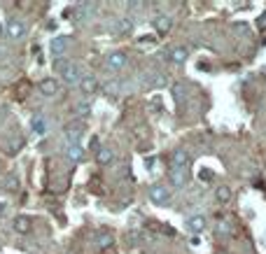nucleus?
I'll list each match as a JSON object with an SVG mask.
<instances>
[{
    "label": "nucleus",
    "instance_id": "24",
    "mask_svg": "<svg viewBox=\"0 0 266 254\" xmlns=\"http://www.w3.org/2000/svg\"><path fill=\"white\" fill-rule=\"evenodd\" d=\"M173 96L177 103H182L187 98V84H173Z\"/></svg>",
    "mask_w": 266,
    "mask_h": 254
},
{
    "label": "nucleus",
    "instance_id": "13",
    "mask_svg": "<svg viewBox=\"0 0 266 254\" xmlns=\"http://www.w3.org/2000/svg\"><path fill=\"white\" fill-rule=\"evenodd\" d=\"M80 91L84 96H94L98 91V79L94 75H84V79L80 82Z\"/></svg>",
    "mask_w": 266,
    "mask_h": 254
},
{
    "label": "nucleus",
    "instance_id": "20",
    "mask_svg": "<svg viewBox=\"0 0 266 254\" xmlns=\"http://www.w3.org/2000/svg\"><path fill=\"white\" fill-rule=\"evenodd\" d=\"M189 59V49L187 47H173L170 49V61L173 63H185Z\"/></svg>",
    "mask_w": 266,
    "mask_h": 254
},
{
    "label": "nucleus",
    "instance_id": "36",
    "mask_svg": "<svg viewBox=\"0 0 266 254\" xmlns=\"http://www.w3.org/2000/svg\"><path fill=\"white\" fill-rule=\"evenodd\" d=\"M0 35H2V24H0Z\"/></svg>",
    "mask_w": 266,
    "mask_h": 254
},
{
    "label": "nucleus",
    "instance_id": "3",
    "mask_svg": "<svg viewBox=\"0 0 266 254\" xmlns=\"http://www.w3.org/2000/svg\"><path fill=\"white\" fill-rule=\"evenodd\" d=\"M192 166V157L187 149H175L170 152V168H180V170H187Z\"/></svg>",
    "mask_w": 266,
    "mask_h": 254
},
{
    "label": "nucleus",
    "instance_id": "28",
    "mask_svg": "<svg viewBox=\"0 0 266 254\" xmlns=\"http://www.w3.org/2000/svg\"><path fill=\"white\" fill-rule=\"evenodd\" d=\"M199 177H201L203 182H210V180H213V173H210V168H201V170H199Z\"/></svg>",
    "mask_w": 266,
    "mask_h": 254
},
{
    "label": "nucleus",
    "instance_id": "32",
    "mask_svg": "<svg viewBox=\"0 0 266 254\" xmlns=\"http://www.w3.org/2000/svg\"><path fill=\"white\" fill-rule=\"evenodd\" d=\"M47 31H56V21H47Z\"/></svg>",
    "mask_w": 266,
    "mask_h": 254
},
{
    "label": "nucleus",
    "instance_id": "1",
    "mask_svg": "<svg viewBox=\"0 0 266 254\" xmlns=\"http://www.w3.org/2000/svg\"><path fill=\"white\" fill-rule=\"evenodd\" d=\"M87 133V126L82 119H72V122L66 124V128H63V135H66V142L68 145H80V138Z\"/></svg>",
    "mask_w": 266,
    "mask_h": 254
},
{
    "label": "nucleus",
    "instance_id": "17",
    "mask_svg": "<svg viewBox=\"0 0 266 254\" xmlns=\"http://www.w3.org/2000/svg\"><path fill=\"white\" fill-rule=\"evenodd\" d=\"M133 28H135V24H133L131 17H122L117 21V33H122V35H131Z\"/></svg>",
    "mask_w": 266,
    "mask_h": 254
},
{
    "label": "nucleus",
    "instance_id": "15",
    "mask_svg": "<svg viewBox=\"0 0 266 254\" xmlns=\"http://www.w3.org/2000/svg\"><path fill=\"white\" fill-rule=\"evenodd\" d=\"M12 226H14V231H17V233L26 236V233H31V217H26V215H19V217H14Z\"/></svg>",
    "mask_w": 266,
    "mask_h": 254
},
{
    "label": "nucleus",
    "instance_id": "35",
    "mask_svg": "<svg viewBox=\"0 0 266 254\" xmlns=\"http://www.w3.org/2000/svg\"><path fill=\"white\" fill-rule=\"evenodd\" d=\"M215 254H227V252H222V250H217V252H215Z\"/></svg>",
    "mask_w": 266,
    "mask_h": 254
},
{
    "label": "nucleus",
    "instance_id": "27",
    "mask_svg": "<svg viewBox=\"0 0 266 254\" xmlns=\"http://www.w3.org/2000/svg\"><path fill=\"white\" fill-rule=\"evenodd\" d=\"M70 65H72V63L68 61V59H59V61L54 63V70H56V75H63V72L68 70Z\"/></svg>",
    "mask_w": 266,
    "mask_h": 254
},
{
    "label": "nucleus",
    "instance_id": "19",
    "mask_svg": "<svg viewBox=\"0 0 266 254\" xmlns=\"http://www.w3.org/2000/svg\"><path fill=\"white\" fill-rule=\"evenodd\" d=\"M31 131L35 133V135H44V133H47V122H44V117L35 114V117L31 119Z\"/></svg>",
    "mask_w": 266,
    "mask_h": 254
},
{
    "label": "nucleus",
    "instance_id": "23",
    "mask_svg": "<svg viewBox=\"0 0 266 254\" xmlns=\"http://www.w3.org/2000/svg\"><path fill=\"white\" fill-rule=\"evenodd\" d=\"M215 198H217V203H229L231 201V189L227 187V184H220V187L215 189Z\"/></svg>",
    "mask_w": 266,
    "mask_h": 254
},
{
    "label": "nucleus",
    "instance_id": "6",
    "mask_svg": "<svg viewBox=\"0 0 266 254\" xmlns=\"http://www.w3.org/2000/svg\"><path fill=\"white\" fill-rule=\"evenodd\" d=\"M185 226H187V231H189V233H194V236H201V233L205 231V226H208V222H205L203 215H192V217L187 219Z\"/></svg>",
    "mask_w": 266,
    "mask_h": 254
},
{
    "label": "nucleus",
    "instance_id": "9",
    "mask_svg": "<svg viewBox=\"0 0 266 254\" xmlns=\"http://www.w3.org/2000/svg\"><path fill=\"white\" fill-rule=\"evenodd\" d=\"M68 47H70V37L56 35L52 42H49V52H52L54 56H63V54L68 52Z\"/></svg>",
    "mask_w": 266,
    "mask_h": 254
},
{
    "label": "nucleus",
    "instance_id": "25",
    "mask_svg": "<svg viewBox=\"0 0 266 254\" xmlns=\"http://www.w3.org/2000/svg\"><path fill=\"white\" fill-rule=\"evenodd\" d=\"M103 91H105V96L117 98L119 96V82H107L105 87H103Z\"/></svg>",
    "mask_w": 266,
    "mask_h": 254
},
{
    "label": "nucleus",
    "instance_id": "26",
    "mask_svg": "<svg viewBox=\"0 0 266 254\" xmlns=\"http://www.w3.org/2000/svg\"><path fill=\"white\" fill-rule=\"evenodd\" d=\"M75 112L80 114V117H87L91 112V100H80L77 105H75Z\"/></svg>",
    "mask_w": 266,
    "mask_h": 254
},
{
    "label": "nucleus",
    "instance_id": "5",
    "mask_svg": "<svg viewBox=\"0 0 266 254\" xmlns=\"http://www.w3.org/2000/svg\"><path fill=\"white\" fill-rule=\"evenodd\" d=\"M61 77H63V82H66L68 87H75V84L80 87V82L84 79V70H82L77 63H72V65H70V68H68L66 72H63Z\"/></svg>",
    "mask_w": 266,
    "mask_h": 254
},
{
    "label": "nucleus",
    "instance_id": "21",
    "mask_svg": "<svg viewBox=\"0 0 266 254\" xmlns=\"http://www.w3.org/2000/svg\"><path fill=\"white\" fill-rule=\"evenodd\" d=\"M126 243H129V245L131 247H138V245H142V231H135V228H131V231H126Z\"/></svg>",
    "mask_w": 266,
    "mask_h": 254
},
{
    "label": "nucleus",
    "instance_id": "4",
    "mask_svg": "<svg viewBox=\"0 0 266 254\" xmlns=\"http://www.w3.org/2000/svg\"><path fill=\"white\" fill-rule=\"evenodd\" d=\"M105 68L112 72H119L126 68V54L124 52H112L105 56Z\"/></svg>",
    "mask_w": 266,
    "mask_h": 254
},
{
    "label": "nucleus",
    "instance_id": "29",
    "mask_svg": "<svg viewBox=\"0 0 266 254\" xmlns=\"http://www.w3.org/2000/svg\"><path fill=\"white\" fill-rule=\"evenodd\" d=\"M233 31H240V33H245V31H248V24H243V21H233Z\"/></svg>",
    "mask_w": 266,
    "mask_h": 254
},
{
    "label": "nucleus",
    "instance_id": "31",
    "mask_svg": "<svg viewBox=\"0 0 266 254\" xmlns=\"http://www.w3.org/2000/svg\"><path fill=\"white\" fill-rule=\"evenodd\" d=\"M152 105L157 107V110H164V103L159 100V96H154V98H152Z\"/></svg>",
    "mask_w": 266,
    "mask_h": 254
},
{
    "label": "nucleus",
    "instance_id": "16",
    "mask_svg": "<svg viewBox=\"0 0 266 254\" xmlns=\"http://www.w3.org/2000/svg\"><path fill=\"white\" fill-rule=\"evenodd\" d=\"M96 245L100 247V250L115 245V236H112L110 231H98V233H96Z\"/></svg>",
    "mask_w": 266,
    "mask_h": 254
},
{
    "label": "nucleus",
    "instance_id": "10",
    "mask_svg": "<svg viewBox=\"0 0 266 254\" xmlns=\"http://www.w3.org/2000/svg\"><path fill=\"white\" fill-rule=\"evenodd\" d=\"M37 91H40L42 96L52 98V96H56V94H59V82H56L54 77H44V79H40V84H37Z\"/></svg>",
    "mask_w": 266,
    "mask_h": 254
},
{
    "label": "nucleus",
    "instance_id": "30",
    "mask_svg": "<svg viewBox=\"0 0 266 254\" xmlns=\"http://www.w3.org/2000/svg\"><path fill=\"white\" fill-rule=\"evenodd\" d=\"M138 42L140 44H152V42H157V40H154V35H142Z\"/></svg>",
    "mask_w": 266,
    "mask_h": 254
},
{
    "label": "nucleus",
    "instance_id": "12",
    "mask_svg": "<svg viewBox=\"0 0 266 254\" xmlns=\"http://www.w3.org/2000/svg\"><path fill=\"white\" fill-rule=\"evenodd\" d=\"M187 180H189L187 170H180V168H170V170H168V182H170V187L180 189V187H185V184H187Z\"/></svg>",
    "mask_w": 266,
    "mask_h": 254
},
{
    "label": "nucleus",
    "instance_id": "33",
    "mask_svg": "<svg viewBox=\"0 0 266 254\" xmlns=\"http://www.w3.org/2000/svg\"><path fill=\"white\" fill-rule=\"evenodd\" d=\"M192 245H201V238H199V236H194V238H192Z\"/></svg>",
    "mask_w": 266,
    "mask_h": 254
},
{
    "label": "nucleus",
    "instance_id": "7",
    "mask_svg": "<svg viewBox=\"0 0 266 254\" xmlns=\"http://www.w3.org/2000/svg\"><path fill=\"white\" fill-rule=\"evenodd\" d=\"M152 26H154V33L157 35H166L170 31V26H173V19L168 14H157V17L152 19Z\"/></svg>",
    "mask_w": 266,
    "mask_h": 254
},
{
    "label": "nucleus",
    "instance_id": "22",
    "mask_svg": "<svg viewBox=\"0 0 266 254\" xmlns=\"http://www.w3.org/2000/svg\"><path fill=\"white\" fill-rule=\"evenodd\" d=\"M215 233H217L220 238H229L231 233H233V228H231V224L227 222V219H220L217 226H215Z\"/></svg>",
    "mask_w": 266,
    "mask_h": 254
},
{
    "label": "nucleus",
    "instance_id": "18",
    "mask_svg": "<svg viewBox=\"0 0 266 254\" xmlns=\"http://www.w3.org/2000/svg\"><path fill=\"white\" fill-rule=\"evenodd\" d=\"M112 159H115V154H112V149L100 147V149L96 152V161H98V166H110V163H112Z\"/></svg>",
    "mask_w": 266,
    "mask_h": 254
},
{
    "label": "nucleus",
    "instance_id": "11",
    "mask_svg": "<svg viewBox=\"0 0 266 254\" xmlns=\"http://www.w3.org/2000/svg\"><path fill=\"white\" fill-rule=\"evenodd\" d=\"M84 157H87V149L82 147V145H66V159L68 161L80 163V161H84Z\"/></svg>",
    "mask_w": 266,
    "mask_h": 254
},
{
    "label": "nucleus",
    "instance_id": "34",
    "mask_svg": "<svg viewBox=\"0 0 266 254\" xmlns=\"http://www.w3.org/2000/svg\"><path fill=\"white\" fill-rule=\"evenodd\" d=\"M2 210H5V203H0V212H2Z\"/></svg>",
    "mask_w": 266,
    "mask_h": 254
},
{
    "label": "nucleus",
    "instance_id": "2",
    "mask_svg": "<svg viewBox=\"0 0 266 254\" xmlns=\"http://www.w3.org/2000/svg\"><path fill=\"white\" fill-rule=\"evenodd\" d=\"M147 196H150V201L154 205H168L170 203V189L164 187V184H152L147 189Z\"/></svg>",
    "mask_w": 266,
    "mask_h": 254
},
{
    "label": "nucleus",
    "instance_id": "8",
    "mask_svg": "<svg viewBox=\"0 0 266 254\" xmlns=\"http://www.w3.org/2000/svg\"><path fill=\"white\" fill-rule=\"evenodd\" d=\"M5 31H7L9 40H21V37L26 35V26H24V21H21V19H9Z\"/></svg>",
    "mask_w": 266,
    "mask_h": 254
},
{
    "label": "nucleus",
    "instance_id": "14",
    "mask_svg": "<svg viewBox=\"0 0 266 254\" xmlns=\"http://www.w3.org/2000/svg\"><path fill=\"white\" fill-rule=\"evenodd\" d=\"M168 84V79H166V75L164 72H154V75H150V77L145 79V89H161Z\"/></svg>",
    "mask_w": 266,
    "mask_h": 254
}]
</instances>
